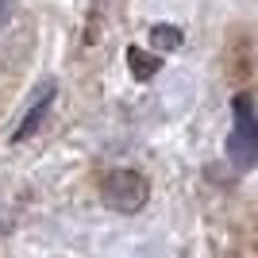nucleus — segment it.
<instances>
[{
    "instance_id": "1",
    "label": "nucleus",
    "mask_w": 258,
    "mask_h": 258,
    "mask_svg": "<svg viewBox=\"0 0 258 258\" xmlns=\"http://www.w3.org/2000/svg\"><path fill=\"white\" fill-rule=\"evenodd\" d=\"M227 158L239 170H250L258 158V123H254V104H250L247 93L235 97V127L227 135Z\"/></svg>"
},
{
    "instance_id": "6",
    "label": "nucleus",
    "mask_w": 258,
    "mask_h": 258,
    "mask_svg": "<svg viewBox=\"0 0 258 258\" xmlns=\"http://www.w3.org/2000/svg\"><path fill=\"white\" fill-rule=\"evenodd\" d=\"M12 20V0H0V27Z\"/></svg>"
},
{
    "instance_id": "2",
    "label": "nucleus",
    "mask_w": 258,
    "mask_h": 258,
    "mask_svg": "<svg viewBox=\"0 0 258 258\" xmlns=\"http://www.w3.org/2000/svg\"><path fill=\"white\" fill-rule=\"evenodd\" d=\"M100 197H104V205L116 208V212H139V208L147 205V197H151V185L135 170H112V173H104V181H100Z\"/></svg>"
},
{
    "instance_id": "3",
    "label": "nucleus",
    "mask_w": 258,
    "mask_h": 258,
    "mask_svg": "<svg viewBox=\"0 0 258 258\" xmlns=\"http://www.w3.org/2000/svg\"><path fill=\"white\" fill-rule=\"evenodd\" d=\"M54 93H58V89H54V81H46V85L35 89V97L27 100V112H23V119L16 123V131H12V139H16V143H20V139H31V135H35V127H39V123L46 119V112H50Z\"/></svg>"
},
{
    "instance_id": "4",
    "label": "nucleus",
    "mask_w": 258,
    "mask_h": 258,
    "mask_svg": "<svg viewBox=\"0 0 258 258\" xmlns=\"http://www.w3.org/2000/svg\"><path fill=\"white\" fill-rule=\"evenodd\" d=\"M127 66L135 70V77H139V81H151V77L158 74V58H154V54H147V50H139V46H131V50H127Z\"/></svg>"
},
{
    "instance_id": "5",
    "label": "nucleus",
    "mask_w": 258,
    "mask_h": 258,
    "mask_svg": "<svg viewBox=\"0 0 258 258\" xmlns=\"http://www.w3.org/2000/svg\"><path fill=\"white\" fill-rule=\"evenodd\" d=\"M181 27H173V23H158V27H151V43L158 46V50H177L181 46Z\"/></svg>"
}]
</instances>
